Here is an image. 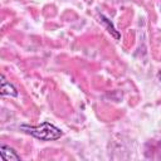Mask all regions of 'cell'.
I'll list each match as a JSON object with an SVG mask.
<instances>
[{"label": "cell", "mask_w": 161, "mask_h": 161, "mask_svg": "<svg viewBox=\"0 0 161 161\" xmlns=\"http://www.w3.org/2000/svg\"><path fill=\"white\" fill-rule=\"evenodd\" d=\"M20 128L24 132L31 135L33 137L43 140V141H54V140H58L63 136V132L58 127H55L54 125H52L49 122H43L38 126L23 125Z\"/></svg>", "instance_id": "1"}, {"label": "cell", "mask_w": 161, "mask_h": 161, "mask_svg": "<svg viewBox=\"0 0 161 161\" xmlns=\"http://www.w3.org/2000/svg\"><path fill=\"white\" fill-rule=\"evenodd\" d=\"M0 79H1V86H0V93H1V96L16 97V96H18V91H16V88H15L10 82L6 80V78H5L4 74L0 75Z\"/></svg>", "instance_id": "2"}, {"label": "cell", "mask_w": 161, "mask_h": 161, "mask_svg": "<svg viewBox=\"0 0 161 161\" xmlns=\"http://www.w3.org/2000/svg\"><path fill=\"white\" fill-rule=\"evenodd\" d=\"M0 153H1L3 160H5V161H20L21 160L20 155H18L14 151V148H11L10 146H6V145H3L0 147Z\"/></svg>", "instance_id": "3"}, {"label": "cell", "mask_w": 161, "mask_h": 161, "mask_svg": "<svg viewBox=\"0 0 161 161\" xmlns=\"http://www.w3.org/2000/svg\"><path fill=\"white\" fill-rule=\"evenodd\" d=\"M99 20H101V23L106 26V29H107V31L114 38V39H119L121 38V34L118 33V30H116V28H114V25L111 23V20H108L104 15H99Z\"/></svg>", "instance_id": "4"}, {"label": "cell", "mask_w": 161, "mask_h": 161, "mask_svg": "<svg viewBox=\"0 0 161 161\" xmlns=\"http://www.w3.org/2000/svg\"><path fill=\"white\" fill-rule=\"evenodd\" d=\"M158 79H160V80H161V70H160V72H158Z\"/></svg>", "instance_id": "5"}]
</instances>
